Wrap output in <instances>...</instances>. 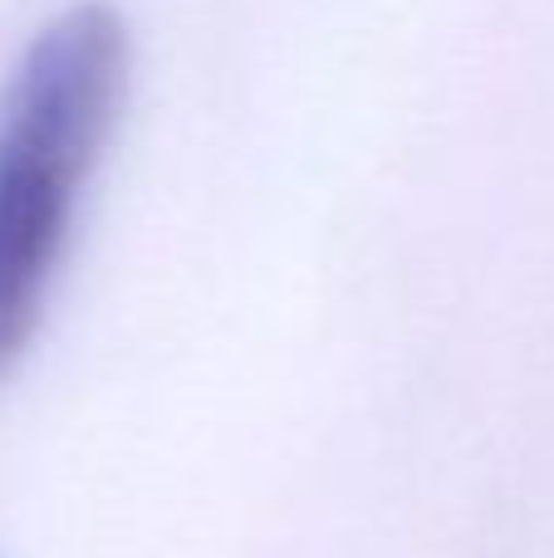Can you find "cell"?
<instances>
[{
	"instance_id": "cell-1",
	"label": "cell",
	"mask_w": 554,
	"mask_h": 558,
	"mask_svg": "<svg viewBox=\"0 0 554 558\" xmlns=\"http://www.w3.org/2000/svg\"><path fill=\"white\" fill-rule=\"evenodd\" d=\"M123 84L118 15L74 5L39 29L0 94V377L35 338Z\"/></svg>"
}]
</instances>
